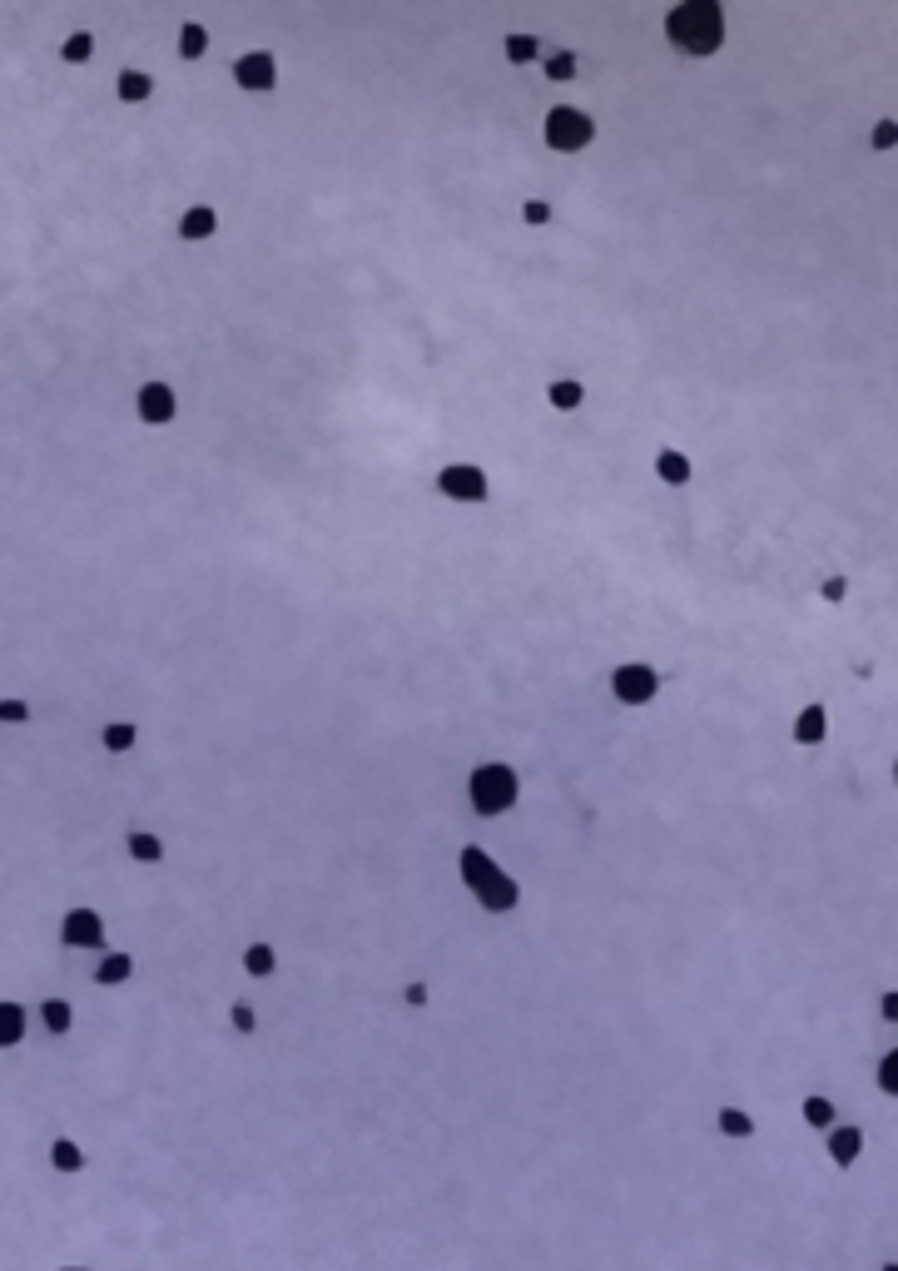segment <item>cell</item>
I'll list each match as a JSON object with an SVG mask.
<instances>
[{
	"label": "cell",
	"instance_id": "6da1fadb",
	"mask_svg": "<svg viewBox=\"0 0 898 1271\" xmlns=\"http://www.w3.org/2000/svg\"><path fill=\"white\" fill-rule=\"evenodd\" d=\"M660 40L680 60H715L730 45L725 0H675L660 10Z\"/></svg>",
	"mask_w": 898,
	"mask_h": 1271
},
{
	"label": "cell",
	"instance_id": "7a4b0ae2",
	"mask_svg": "<svg viewBox=\"0 0 898 1271\" xmlns=\"http://www.w3.org/2000/svg\"><path fill=\"white\" fill-rule=\"evenodd\" d=\"M452 869H457V884L472 894V904H477L482 914H512L516 904H521V874H512L482 840L457 845Z\"/></svg>",
	"mask_w": 898,
	"mask_h": 1271
},
{
	"label": "cell",
	"instance_id": "3957f363",
	"mask_svg": "<svg viewBox=\"0 0 898 1271\" xmlns=\"http://www.w3.org/2000/svg\"><path fill=\"white\" fill-rule=\"evenodd\" d=\"M521 770H516L512 760H477L472 770H467V785H462V795H467V810H472V820L477 825H492V820H507L516 805H521Z\"/></svg>",
	"mask_w": 898,
	"mask_h": 1271
},
{
	"label": "cell",
	"instance_id": "277c9868",
	"mask_svg": "<svg viewBox=\"0 0 898 1271\" xmlns=\"http://www.w3.org/2000/svg\"><path fill=\"white\" fill-rule=\"evenodd\" d=\"M541 144H546V154H561V159H571V154H586V149H596L601 140V125H596V115L586 110V105H571V100H556V105H546V115H541Z\"/></svg>",
	"mask_w": 898,
	"mask_h": 1271
},
{
	"label": "cell",
	"instance_id": "5b68a950",
	"mask_svg": "<svg viewBox=\"0 0 898 1271\" xmlns=\"http://www.w3.org/2000/svg\"><path fill=\"white\" fill-rule=\"evenodd\" d=\"M660 691H665V676L650 661H621L606 676V696L621 710H650L660 701Z\"/></svg>",
	"mask_w": 898,
	"mask_h": 1271
},
{
	"label": "cell",
	"instance_id": "8992f818",
	"mask_svg": "<svg viewBox=\"0 0 898 1271\" xmlns=\"http://www.w3.org/2000/svg\"><path fill=\"white\" fill-rule=\"evenodd\" d=\"M55 944L60 949H75V954H105L110 949V924H105V909L95 904H70L55 924Z\"/></svg>",
	"mask_w": 898,
	"mask_h": 1271
},
{
	"label": "cell",
	"instance_id": "52a82bcc",
	"mask_svg": "<svg viewBox=\"0 0 898 1271\" xmlns=\"http://www.w3.org/2000/svg\"><path fill=\"white\" fill-rule=\"evenodd\" d=\"M432 487H437V497L452 502V507H487V502H492V477H487V467H477V462H442L437 477H432Z\"/></svg>",
	"mask_w": 898,
	"mask_h": 1271
},
{
	"label": "cell",
	"instance_id": "ba28073f",
	"mask_svg": "<svg viewBox=\"0 0 898 1271\" xmlns=\"http://www.w3.org/2000/svg\"><path fill=\"white\" fill-rule=\"evenodd\" d=\"M229 80H234L239 95H273L278 90V55H273V45H254V50L234 55Z\"/></svg>",
	"mask_w": 898,
	"mask_h": 1271
},
{
	"label": "cell",
	"instance_id": "9c48e42d",
	"mask_svg": "<svg viewBox=\"0 0 898 1271\" xmlns=\"http://www.w3.org/2000/svg\"><path fill=\"white\" fill-rule=\"evenodd\" d=\"M134 423L154 427V432L179 423V393H174L169 378H144V383L134 388Z\"/></svg>",
	"mask_w": 898,
	"mask_h": 1271
},
{
	"label": "cell",
	"instance_id": "30bf717a",
	"mask_svg": "<svg viewBox=\"0 0 898 1271\" xmlns=\"http://www.w3.org/2000/svg\"><path fill=\"white\" fill-rule=\"evenodd\" d=\"M824 1157H829L839 1172L859 1167V1162L869 1157V1128H864V1123H854V1118H839L834 1128L824 1132Z\"/></svg>",
	"mask_w": 898,
	"mask_h": 1271
},
{
	"label": "cell",
	"instance_id": "8fae6325",
	"mask_svg": "<svg viewBox=\"0 0 898 1271\" xmlns=\"http://www.w3.org/2000/svg\"><path fill=\"white\" fill-rule=\"evenodd\" d=\"M829 735H834V710L824 706V701H804V706L794 710L789 740H794L799 750H819V745H829Z\"/></svg>",
	"mask_w": 898,
	"mask_h": 1271
},
{
	"label": "cell",
	"instance_id": "7c38bea8",
	"mask_svg": "<svg viewBox=\"0 0 898 1271\" xmlns=\"http://www.w3.org/2000/svg\"><path fill=\"white\" fill-rule=\"evenodd\" d=\"M650 477H655L660 487L680 492V487H690V482H695L700 472H695V457H690L685 447L665 442V447H655V452H650Z\"/></svg>",
	"mask_w": 898,
	"mask_h": 1271
},
{
	"label": "cell",
	"instance_id": "4fadbf2b",
	"mask_svg": "<svg viewBox=\"0 0 898 1271\" xmlns=\"http://www.w3.org/2000/svg\"><path fill=\"white\" fill-rule=\"evenodd\" d=\"M219 224H224L219 204L199 199V204H184V209L174 214V239H184V244H209V239L219 234Z\"/></svg>",
	"mask_w": 898,
	"mask_h": 1271
},
{
	"label": "cell",
	"instance_id": "5bb4252c",
	"mask_svg": "<svg viewBox=\"0 0 898 1271\" xmlns=\"http://www.w3.org/2000/svg\"><path fill=\"white\" fill-rule=\"evenodd\" d=\"M45 1162H50V1172H60V1177H80L85 1167H90V1147L75 1137V1132H55L50 1142H45Z\"/></svg>",
	"mask_w": 898,
	"mask_h": 1271
},
{
	"label": "cell",
	"instance_id": "9a60e30c",
	"mask_svg": "<svg viewBox=\"0 0 898 1271\" xmlns=\"http://www.w3.org/2000/svg\"><path fill=\"white\" fill-rule=\"evenodd\" d=\"M149 95H154V70H144V65H120L115 70V105L139 110V105H149Z\"/></svg>",
	"mask_w": 898,
	"mask_h": 1271
},
{
	"label": "cell",
	"instance_id": "2e32d148",
	"mask_svg": "<svg viewBox=\"0 0 898 1271\" xmlns=\"http://www.w3.org/2000/svg\"><path fill=\"white\" fill-rule=\"evenodd\" d=\"M581 50L576 45H556V50H546L541 60H536V70H541V80L546 85H576L581 80Z\"/></svg>",
	"mask_w": 898,
	"mask_h": 1271
},
{
	"label": "cell",
	"instance_id": "e0dca14e",
	"mask_svg": "<svg viewBox=\"0 0 898 1271\" xmlns=\"http://www.w3.org/2000/svg\"><path fill=\"white\" fill-rule=\"evenodd\" d=\"M129 979H134V949H105L90 969L95 989H125Z\"/></svg>",
	"mask_w": 898,
	"mask_h": 1271
},
{
	"label": "cell",
	"instance_id": "ac0fdd59",
	"mask_svg": "<svg viewBox=\"0 0 898 1271\" xmlns=\"http://www.w3.org/2000/svg\"><path fill=\"white\" fill-rule=\"evenodd\" d=\"M794 1113H799V1123L809 1132H829L839 1118H844V1108H839V1098L834 1093H804L799 1103H794Z\"/></svg>",
	"mask_w": 898,
	"mask_h": 1271
},
{
	"label": "cell",
	"instance_id": "d6986e66",
	"mask_svg": "<svg viewBox=\"0 0 898 1271\" xmlns=\"http://www.w3.org/2000/svg\"><path fill=\"white\" fill-rule=\"evenodd\" d=\"M586 403H591V393H586L581 378H551V383H546V408H551L556 418H576Z\"/></svg>",
	"mask_w": 898,
	"mask_h": 1271
},
{
	"label": "cell",
	"instance_id": "ffe728a7",
	"mask_svg": "<svg viewBox=\"0 0 898 1271\" xmlns=\"http://www.w3.org/2000/svg\"><path fill=\"white\" fill-rule=\"evenodd\" d=\"M541 55H546V40H541L536 30H507V35H502V60H507L512 70H531Z\"/></svg>",
	"mask_w": 898,
	"mask_h": 1271
},
{
	"label": "cell",
	"instance_id": "44dd1931",
	"mask_svg": "<svg viewBox=\"0 0 898 1271\" xmlns=\"http://www.w3.org/2000/svg\"><path fill=\"white\" fill-rule=\"evenodd\" d=\"M209 45H214L209 20H199V15L179 20V30H174V55H179V60H204V55H209Z\"/></svg>",
	"mask_w": 898,
	"mask_h": 1271
},
{
	"label": "cell",
	"instance_id": "7402d4cb",
	"mask_svg": "<svg viewBox=\"0 0 898 1271\" xmlns=\"http://www.w3.org/2000/svg\"><path fill=\"white\" fill-rule=\"evenodd\" d=\"M30 1033V1008L20 998H0V1053H15Z\"/></svg>",
	"mask_w": 898,
	"mask_h": 1271
},
{
	"label": "cell",
	"instance_id": "603a6c76",
	"mask_svg": "<svg viewBox=\"0 0 898 1271\" xmlns=\"http://www.w3.org/2000/svg\"><path fill=\"white\" fill-rule=\"evenodd\" d=\"M125 859L129 864H159L164 859V835L159 830H149V825H129L125 830Z\"/></svg>",
	"mask_w": 898,
	"mask_h": 1271
},
{
	"label": "cell",
	"instance_id": "cb8c5ba5",
	"mask_svg": "<svg viewBox=\"0 0 898 1271\" xmlns=\"http://www.w3.org/2000/svg\"><path fill=\"white\" fill-rule=\"evenodd\" d=\"M35 1018H40V1028H45L50 1038H65V1033L75 1028V1003H70L65 993H50V998H40Z\"/></svg>",
	"mask_w": 898,
	"mask_h": 1271
},
{
	"label": "cell",
	"instance_id": "d4e9b609",
	"mask_svg": "<svg viewBox=\"0 0 898 1271\" xmlns=\"http://www.w3.org/2000/svg\"><path fill=\"white\" fill-rule=\"evenodd\" d=\"M139 745V725L134 720H105L100 725V750L105 755H129Z\"/></svg>",
	"mask_w": 898,
	"mask_h": 1271
},
{
	"label": "cell",
	"instance_id": "484cf974",
	"mask_svg": "<svg viewBox=\"0 0 898 1271\" xmlns=\"http://www.w3.org/2000/svg\"><path fill=\"white\" fill-rule=\"evenodd\" d=\"M100 55V35L95 30H70L65 40H60V60L65 65H90Z\"/></svg>",
	"mask_w": 898,
	"mask_h": 1271
},
{
	"label": "cell",
	"instance_id": "4316f807",
	"mask_svg": "<svg viewBox=\"0 0 898 1271\" xmlns=\"http://www.w3.org/2000/svg\"><path fill=\"white\" fill-rule=\"evenodd\" d=\"M849 586H854V576H849V571H824V576L814 581V601L839 611V606H849Z\"/></svg>",
	"mask_w": 898,
	"mask_h": 1271
},
{
	"label": "cell",
	"instance_id": "83f0119b",
	"mask_svg": "<svg viewBox=\"0 0 898 1271\" xmlns=\"http://www.w3.org/2000/svg\"><path fill=\"white\" fill-rule=\"evenodd\" d=\"M874 1093L879 1098H898V1043H889L874 1063Z\"/></svg>",
	"mask_w": 898,
	"mask_h": 1271
},
{
	"label": "cell",
	"instance_id": "f1b7e54d",
	"mask_svg": "<svg viewBox=\"0 0 898 1271\" xmlns=\"http://www.w3.org/2000/svg\"><path fill=\"white\" fill-rule=\"evenodd\" d=\"M516 219H521L526 229H551V224H556V204H551V199H541V194H531V199H521Z\"/></svg>",
	"mask_w": 898,
	"mask_h": 1271
},
{
	"label": "cell",
	"instance_id": "f546056e",
	"mask_svg": "<svg viewBox=\"0 0 898 1271\" xmlns=\"http://www.w3.org/2000/svg\"><path fill=\"white\" fill-rule=\"evenodd\" d=\"M864 144H869L874 154H894V149H898V120H894V115H879Z\"/></svg>",
	"mask_w": 898,
	"mask_h": 1271
},
{
	"label": "cell",
	"instance_id": "4dcf8cb0",
	"mask_svg": "<svg viewBox=\"0 0 898 1271\" xmlns=\"http://www.w3.org/2000/svg\"><path fill=\"white\" fill-rule=\"evenodd\" d=\"M30 715H35V710H30L25 696H0V725L15 730V725H30Z\"/></svg>",
	"mask_w": 898,
	"mask_h": 1271
},
{
	"label": "cell",
	"instance_id": "1f68e13d",
	"mask_svg": "<svg viewBox=\"0 0 898 1271\" xmlns=\"http://www.w3.org/2000/svg\"><path fill=\"white\" fill-rule=\"evenodd\" d=\"M407 765V760H402ZM477 765V760H472ZM234 770H288V765H234ZM328 770H368V765H328Z\"/></svg>",
	"mask_w": 898,
	"mask_h": 1271
},
{
	"label": "cell",
	"instance_id": "d6a6232c",
	"mask_svg": "<svg viewBox=\"0 0 898 1271\" xmlns=\"http://www.w3.org/2000/svg\"><path fill=\"white\" fill-rule=\"evenodd\" d=\"M55 1271H95V1267H90V1262H60Z\"/></svg>",
	"mask_w": 898,
	"mask_h": 1271
}]
</instances>
